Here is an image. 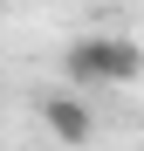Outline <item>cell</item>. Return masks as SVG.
<instances>
[{"instance_id":"6da1fadb","label":"cell","mask_w":144,"mask_h":151,"mask_svg":"<svg viewBox=\"0 0 144 151\" xmlns=\"http://www.w3.org/2000/svg\"><path fill=\"white\" fill-rule=\"evenodd\" d=\"M41 124L55 131V144H89L96 137V117H89V103H82V89H55L41 103Z\"/></svg>"},{"instance_id":"7a4b0ae2","label":"cell","mask_w":144,"mask_h":151,"mask_svg":"<svg viewBox=\"0 0 144 151\" xmlns=\"http://www.w3.org/2000/svg\"><path fill=\"white\" fill-rule=\"evenodd\" d=\"M62 76L69 89H110V62H103V35H82L62 48Z\"/></svg>"},{"instance_id":"3957f363","label":"cell","mask_w":144,"mask_h":151,"mask_svg":"<svg viewBox=\"0 0 144 151\" xmlns=\"http://www.w3.org/2000/svg\"><path fill=\"white\" fill-rule=\"evenodd\" d=\"M103 62H110V89H124V83L144 76V48L130 35H103Z\"/></svg>"}]
</instances>
